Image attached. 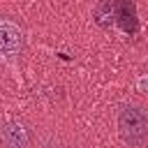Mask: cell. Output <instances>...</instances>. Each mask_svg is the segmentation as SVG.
Wrapping results in <instances>:
<instances>
[{
  "mask_svg": "<svg viewBox=\"0 0 148 148\" xmlns=\"http://www.w3.org/2000/svg\"><path fill=\"white\" fill-rule=\"evenodd\" d=\"M116 125L125 146L143 148L148 143V111L143 106L132 104V102L120 104L116 113Z\"/></svg>",
  "mask_w": 148,
  "mask_h": 148,
  "instance_id": "cell-1",
  "label": "cell"
},
{
  "mask_svg": "<svg viewBox=\"0 0 148 148\" xmlns=\"http://www.w3.org/2000/svg\"><path fill=\"white\" fill-rule=\"evenodd\" d=\"M0 146L2 148H35L37 134L25 118L9 116L0 123Z\"/></svg>",
  "mask_w": 148,
  "mask_h": 148,
  "instance_id": "cell-2",
  "label": "cell"
},
{
  "mask_svg": "<svg viewBox=\"0 0 148 148\" xmlns=\"http://www.w3.org/2000/svg\"><path fill=\"white\" fill-rule=\"evenodd\" d=\"M92 21L102 30H111L116 25V0H97L92 9Z\"/></svg>",
  "mask_w": 148,
  "mask_h": 148,
  "instance_id": "cell-3",
  "label": "cell"
},
{
  "mask_svg": "<svg viewBox=\"0 0 148 148\" xmlns=\"http://www.w3.org/2000/svg\"><path fill=\"white\" fill-rule=\"evenodd\" d=\"M21 44H23L21 30L9 23H0V51H5L7 56H14L16 51H21Z\"/></svg>",
  "mask_w": 148,
  "mask_h": 148,
  "instance_id": "cell-4",
  "label": "cell"
}]
</instances>
